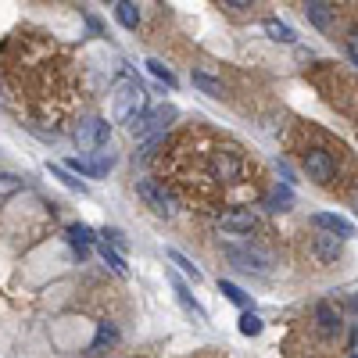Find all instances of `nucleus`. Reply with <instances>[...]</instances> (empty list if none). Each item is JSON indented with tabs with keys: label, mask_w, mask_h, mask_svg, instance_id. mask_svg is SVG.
I'll list each match as a JSON object with an SVG mask.
<instances>
[{
	"label": "nucleus",
	"mask_w": 358,
	"mask_h": 358,
	"mask_svg": "<svg viewBox=\"0 0 358 358\" xmlns=\"http://www.w3.org/2000/svg\"><path fill=\"white\" fill-rule=\"evenodd\" d=\"M351 61H355V65H358V51H351Z\"/></svg>",
	"instance_id": "obj_29"
},
{
	"label": "nucleus",
	"mask_w": 358,
	"mask_h": 358,
	"mask_svg": "<svg viewBox=\"0 0 358 358\" xmlns=\"http://www.w3.org/2000/svg\"><path fill=\"white\" fill-rule=\"evenodd\" d=\"M136 194H140V201L151 208V212H158V215H176V201H172V194L165 190V183H158V179H136Z\"/></svg>",
	"instance_id": "obj_3"
},
{
	"label": "nucleus",
	"mask_w": 358,
	"mask_h": 358,
	"mask_svg": "<svg viewBox=\"0 0 358 358\" xmlns=\"http://www.w3.org/2000/svg\"><path fill=\"white\" fill-rule=\"evenodd\" d=\"M305 172L316 183H330L337 176V162L330 158V151H305Z\"/></svg>",
	"instance_id": "obj_6"
},
{
	"label": "nucleus",
	"mask_w": 358,
	"mask_h": 358,
	"mask_svg": "<svg viewBox=\"0 0 358 358\" xmlns=\"http://www.w3.org/2000/svg\"><path fill=\"white\" fill-rule=\"evenodd\" d=\"M219 229H226V233H251L255 229V215L251 212H226V215H219Z\"/></svg>",
	"instance_id": "obj_9"
},
{
	"label": "nucleus",
	"mask_w": 358,
	"mask_h": 358,
	"mask_svg": "<svg viewBox=\"0 0 358 358\" xmlns=\"http://www.w3.org/2000/svg\"><path fill=\"white\" fill-rule=\"evenodd\" d=\"M312 226L316 229H326L333 240H351L355 237V226L344 219V215H333V212H316L312 215Z\"/></svg>",
	"instance_id": "obj_7"
},
{
	"label": "nucleus",
	"mask_w": 358,
	"mask_h": 358,
	"mask_svg": "<svg viewBox=\"0 0 358 358\" xmlns=\"http://www.w3.org/2000/svg\"><path fill=\"white\" fill-rule=\"evenodd\" d=\"M68 240H72V247H86V244L97 240V233H93L86 222H72L68 226Z\"/></svg>",
	"instance_id": "obj_18"
},
{
	"label": "nucleus",
	"mask_w": 358,
	"mask_h": 358,
	"mask_svg": "<svg viewBox=\"0 0 358 358\" xmlns=\"http://www.w3.org/2000/svg\"><path fill=\"white\" fill-rule=\"evenodd\" d=\"M168 258H172V266H179L186 276L194 279V283H201V269H197V266H194V261L186 258V255H179V251H168Z\"/></svg>",
	"instance_id": "obj_23"
},
{
	"label": "nucleus",
	"mask_w": 358,
	"mask_h": 358,
	"mask_svg": "<svg viewBox=\"0 0 358 358\" xmlns=\"http://www.w3.org/2000/svg\"><path fill=\"white\" fill-rule=\"evenodd\" d=\"M212 168H215V176H219V179H237L244 172V162L233 151H219V154H215V162H212Z\"/></svg>",
	"instance_id": "obj_8"
},
{
	"label": "nucleus",
	"mask_w": 358,
	"mask_h": 358,
	"mask_svg": "<svg viewBox=\"0 0 358 358\" xmlns=\"http://www.w3.org/2000/svg\"><path fill=\"white\" fill-rule=\"evenodd\" d=\"M294 205V190H290V186L283 183V186H272V194L266 197V208L269 212H287Z\"/></svg>",
	"instance_id": "obj_11"
},
{
	"label": "nucleus",
	"mask_w": 358,
	"mask_h": 358,
	"mask_svg": "<svg viewBox=\"0 0 358 358\" xmlns=\"http://www.w3.org/2000/svg\"><path fill=\"white\" fill-rule=\"evenodd\" d=\"M305 14H308V22H312V25L330 29L333 18H337V8L333 4H322V0H312V4H305Z\"/></svg>",
	"instance_id": "obj_10"
},
{
	"label": "nucleus",
	"mask_w": 358,
	"mask_h": 358,
	"mask_svg": "<svg viewBox=\"0 0 358 358\" xmlns=\"http://www.w3.org/2000/svg\"><path fill=\"white\" fill-rule=\"evenodd\" d=\"M112 165H115V154H107V151H93L90 158H68L65 168L68 172H83V176H107L112 172Z\"/></svg>",
	"instance_id": "obj_5"
},
{
	"label": "nucleus",
	"mask_w": 358,
	"mask_h": 358,
	"mask_svg": "<svg viewBox=\"0 0 358 358\" xmlns=\"http://www.w3.org/2000/svg\"><path fill=\"white\" fill-rule=\"evenodd\" d=\"M176 298H179V305L186 308V312H190V316H197V319H205V308H201L194 298H190V290H186L183 283H176Z\"/></svg>",
	"instance_id": "obj_22"
},
{
	"label": "nucleus",
	"mask_w": 358,
	"mask_h": 358,
	"mask_svg": "<svg viewBox=\"0 0 358 358\" xmlns=\"http://www.w3.org/2000/svg\"><path fill=\"white\" fill-rule=\"evenodd\" d=\"M355 212H358V194H355Z\"/></svg>",
	"instance_id": "obj_30"
},
{
	"label": "nucleus",
	"mask_w": 358,
	"mask_h": 358,
	"mask_svg": "<svg viewBox=\"0 0 358 358\" xmlns=\"http://www.w3.org/2000/svg\"><path fill=\"white\" fill-rule=\"evenodd\" d=\"M351 308H355V312H358V294H355V298H351Z\"/></svg>",
	"instance_id": "obj_28"
},
{
	"label": "nucleus",
	"mask_w": 358,
	"mask_h": 358,
	"mask_svg": "<svg viewBox=\"0 0 358 358\" xmlns=\"http://www.w3.org/2000/svg\"><path fill=\"white\" fill-rule=\"evenodd\" d=\"M229 258L233 261H240V269L244 272H266V258H261V255H255V251H237V247H233V251H229Z\"/></svg>",
	"instance_id": "obj_13"
},
{
	"label": "nucleus",
	"mask_w": 358,
	"mask_h": 358,
	"mask_svg": "<svg viewBox=\"0 0 358 358\" xmlns=\"http://www.w3.org/2000/svg\"><path fill=\"white\" fill-rule=\"evenodd\" d=\"M194 86H197L201 93H208V97H222V83L212 79L208 72H194Z\"/></svg>",
	"instance_id": "obj_19"
},
{
	"label": "nucleus",
	"mask_w": 358,
	"mask_h": 358,
	"mask_svg": "<svg viewBox=\"0 0 358 358\" xmlns=\"http://www.w3.org/2000/svg\"><path fill=\"white\" fill-rule=\"evenodd\" d=\"M147 72L154 75V79H162V83H165L168 90H172V86H176V75H172V68H168V65H165V61H158V57H151V61H147Z\"/></svg>",
	"instance_id": "obj_20"
},
{
	"label": "nucleus",
	"mask_w": 358,
	"mask_h": 358,
	"mask_svg": "<svg viewBox=\"0 0 358 358\" xmlns=\"http://www.w3.org/2000/svg\"><path fill=\"white\" fill-rule=\"evenodd\" d=\"M316 319H319V326H322L326 333H337V330H340V316L333 312L330 301H319V305H316Z\"/></svg>",
	"instance_id": "obj_12"
},
{
	"label": "nucleus",
	"mask_w": 358,
	"mask_h": 358,
	"mask_svg": "<svg viewBox=\"0 0 358 358\" xmlns=\"http://www.w3.org/2000/svg\"><path fill=\"white\" fill-rule=\"evenodd\" d=\"M107 136H112V126H107L104 118H86V122H79L75 126V144H79L83 151H101L104 144H107Z\"/></svg>",
	"instance_id": "obj_4"
},
{
	"label": "nucleus",
	"mask_w": 358,
	"mask_h": 358,
	"mask_svg": "<svg viewBox=\"0 0 358 358\" xmlns=\"http://www.w3.org/2000/svg\"><path fill=\"white\" fill-rule=\"evenodd\" d=\"M261 326H266V322H261L255 312H244V316H240V333H244V337H258Z\"/></svg>",
	"instance_id": "obj_24"
},
{
	"label": "nucleus",
	"mask_w": 358,
	"mask_h": 358,
	"mask_svg": "<svg viewBox=\"0 0 358 358\" xmlns=\"http://www.w3.org/2000/svg\"><path fill=\"white\" fill-rule=\"evenodd\" d=\"M101 237H107L104 244H107V247H115V251H118V255H122V251H126V237H122V233H118V229H104V233H101Z\"/></svg>",
	"instance_id": "obj_26"
},
{
	"label": "nucleus",
	"mask_w": 358,
	"mask_h": 358,
	"mask_svg": "<svg viewBox=\"0 0 358 358\" xmlns=\"http://www.w3.org/2000/svg\"><path fill=\"white\" fill-rule=\"evenodd\" d=\"M266 33L276 40V43H294L298 36H294V29L287 22H279V18H266Z\"/></svg>",
	"instance_id": "obj_16"
},
{
	"label": "nucleus",
	"mask_w": 358,
	"mask_h": 358,
	"mask_svg": "<svg viewBox=\"0 0 358 358\" xmlns=\"http://www.w3.org/2000/svg\"><path fill=\"white\" fill-rule=\"evenodd\" d=\"M97 251H101V258L107 261V269H112V272H118V276H129V266H126V258H122L118 251H115V247H107L104 240L97 244Z\"/></svg>",
	"instance_id": "obj_14"
},
{
	"label": "nucleus",
	"mask_w": 358,
	"mask_h": 358,
	"mask_svg": "<svg viewBox=\"0 0 358 358\" xmlns=\"http://www.w3.org/2000/svg\"><path fill=\"white\" fill-rule=\"evenodd\" d=\"M219 290L226 294V301H233L237 308H244V312H251V294H244L237 283H229V279H222V283H219Z\"/></svg>",
	"instance_id": "obj_15"
},
{
	"label": "nucleus",
	"mask_w": 358,
	"mask_h": 358,
	"mask_svg": "<svg viewBox=\"0 0 358 358\" xmlns=\"http://www.w3.org/2000/svg\"><path fill=\"white\" fill-rule=\"evenodd\" d=\"M172 118H176V107L162 104V107H154V112H147V115H136L129 122V133L136 140H165V129H168Z\"/></svg>",
	"instance_id": "obj_2"
},
{
	"label": "nucleus",
	"mask_w": 358,
	"mask_h": 358,
	"mask_svg": "<svg viewBox=\"0 0 358 358\" xmlns=\"http://www.w3.org/2000/svg\"><path fill=\"white\" fill-rule=\"evenodd\" d=\"M316 251H319V258H322V261H333L340 247H337V240H333V237H319V240H316Z\"/></svg>",
	"instance_id": "obj_25"
},
{
	"label": "nucleus",
	"mask_w": 358,
	"mask_h": 358,
	"mask_svg": "<svg viewBox=\"0 0 358 358\" xmlns=\"http://www.w3.org/2000/svg\"><path fill=\"white\" fill-rule=\"evenodd\" d=\"M115 18L126 29H136L140 25V11H136V4H129V0H118V4H115Z\"/></svg>",
	"instance_id": "obj_17"
},
{
	"label": "nucleus",
	"mask_w": 358,
	"mask_h": 358,
	"mask_svg": "<svg viewBox=\"0 0 358 358\" xmlns=\"http://www.w3.org/2000/svg\"><path fill=\"white\" fill-rule=\"evenodd\" d=\"M51 176H54V179H61V183L68 186V190H79V194H86V183H83V179H75L65 165H51Z\"/></svg>",
	"instance_id": "obj_21"
},
{
	"label": "nucleus",
	"mask_w": 358,
	"mask_h": 358,
	"mask_svg": "<svg viewBox=\"0 0 358 358\" xmlns=\"http://www.w3.org/2000/svg\"><path fill=\"white\" fill-rule=\"evenodd\" d=\"M112 101H115V122H133L136 115H144L147 90L136 83V75L122 72L118 79H115V93H112Z\"/></svg>",
	"instance_id": "obj_1"
},
{
	"label": "nucleus",
	"mask_w": 358,
	"mask_h": 358,
	"mask_svg": "<svg viewBox=\"0 0 358 358\" xmlns=\"http://www.w3.org/2000/svg\"><path fill=\"white\" fill-rule=\"evenodd\" d=\"M118 333H115V326H107V322H101V333H97V340H93V351L97 348H104V344H112Z\"/></svg>",
	"instance_id": "obj_27"
},
{
	"label": "nucleus",
	"mask_w": 358,
	"mask_h": 358,
	"mask_svg": "<svg viewBox=\"0 0 358 358\" xmlns=\"http://www.w3.org/2000/svg\"><path fill=\"white\" fill-rule=\"evenodd\" d=\"M355 358H358V355H355Z\"/></svg>",
	"instance_id": "obj_31"
}]
</instances>
